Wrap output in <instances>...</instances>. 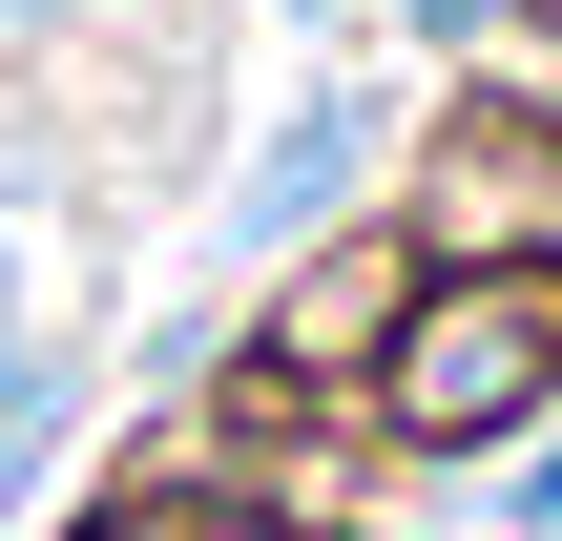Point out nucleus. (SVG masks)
<instances>
[{
	"mask_svg": "<svg viewBox=\"0 0 562 541\" xmlns=\"http://www.w3.org/2000/svg\"><path fill=\"white\" fill-rule=\"evenodd\" d=\"M63 541H313L271 480H209V459H146V480H104Z\"/></svg>",
	"mask_w": 562,
	"mask_h": 541,
	"instance_id": "4",
	"label": "nucleus"
},
{
	"mask_svg": "<svg viewBox=\"0 0 562 541\" xmlns=\"http://www.w3.org/2000/svg\"><path fill=\"white\" fill-rule=\"evenodd\" d=\"M542 396H562V271H417L396 334H375V375H355V417L396 459H480Z\"/></svg>",
	"mask_w": 562,
	"mask_h": 541,
	"instance_id": "1",
	"label": "nucleus"
},
{
	"mask_svg": "<svg viewBox=\"0 0 562 541\" xmlns=\"http://www.w3.org/2000/svg\"><path fill=\"white\" fill-rule=\"evenodd\" d=\"M375 541H562V396L521 438H480V459H396Z\"/></svg>",
	"mask_w": 562,
	"mask_h": 541,
	"instance_id": "3",
	"label": "nucleus"
},
{
	"mask_svg": "<svg viewBox=\"0 0 562 541\" xmlns=\"http://www.w3.org/2000/svg\"><path fill=\"white\" fill-rule=\"evenodd\" d=\"M355 167H375V83H313V104L250 146V188H229V271H292V250L355 208Z\"/></svg>",
	"mask_w": 562,
	"mask_h": 541,
	"instance_id": "2",
	"label": "nucleus"
}]
</instances>
